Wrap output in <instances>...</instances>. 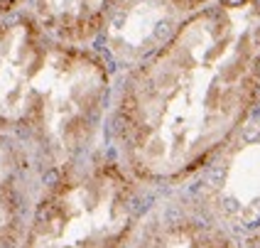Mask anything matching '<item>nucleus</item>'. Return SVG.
Masks as SVG:
<instances>
[{"mask_svg":"<svg viewBox=\"0 0 260 248\" xmlns=\"http://www.w3.org/2000/svg\"><path fill=\"white\" fill-rule=\"evenodd\" d=\"M260 120V0H211L120 67L106 145L150 190L187 187Z\"/></svg>","mask_w":260,"mask_h":248,"instance_id":"nucleus-1","label":"nucleus"},{"mask_svg":"<svg viewBox=\"0 0 260 248\" xmlns=\"http://www.w3.org/2000/svg\"><path fill=\"white\" fill-rule=\"evenodd\" d=\"M155 194L106 145L47 172L22 248H128Z\"/></svg>","mask_w":260,"mask_h":248,"instance_id":"nucleus-2","label":"nucleus"},{"mask_svg":"<svg viewBox=\"0 0 260 248\" xmlns=\"http://www.w3.org/2000/svg\"><path fill=\"white\" fill-rule=\"evenodd\" d=\"M128 248H243L216 197L187 187L157 192Z\"/></svg>","mask_w":260,"mask_h":248,"instance_id":"nucleus-3","label":"nucleus"},{"mask_svg":"<svg viewBox=\"0 0 260 248\" xmlns=\"http://www.w3.org/2000/svg\"><path fill=\"white\" fill-rule=\"evenodd\" d=\"M44 172L35 150L13 133H0V248H22Z\"/></svg>","mask_w":260,"mask_h":248,"instance_id":"nucleus-4","label":"nucleus"},{"mask_svg":"<svg viewBox=\"0 0 260 248\" xmlns=\"http://www.w3.org/2000/svg\"><path fill=\"white\" fill-rule=\"evenodd\" d=\"M174 8H179V10H184V13H191V10H197V8H202L206 3H211V0H170Z\"/></svg>","mask_w":260,"mask_h":248,"instance_id":"nucleus-5","label":"nucleus"},{"mask_svg":"<svg viewBox=\"0 0 260 248\" xmlns=\"http://www.w3.org/2000/svg\"><path fill=\"white\" fill-rule=\"evenodd\" d=\"M243 248H260V226L253 231V234H250V238L243 243Z\"/></svg>","mask_w":260,"mask_h":248,"instance_id":"nucleus-6","label":"nucleus"}]
</instances>
